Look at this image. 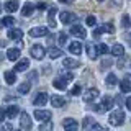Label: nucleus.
Listing matches in <instances>:
<instances>
[{"instance_id": "obj_1", "label": "nucleus", "mask_w": 131, "mask_h": 131, "mask_svg": "<svg viewBox=\"0 0 131 131\" xmlns=\"http://www.w3.org/2000/svg\"><path fill=\"white\" fill-rule=\"evenodd\" d=\"M108 121H110L112 126H121L123 121H125V112H123V110H113V112L110 113Z\"/></svg>"}, {"instance_id": "obj_2", "label": "nucleus", "mask_w": 131, "mask_h": 131, "mask_svg": "<svg viewBox=\"0 0 131 131\" xmlns=\"http://www.w3.org/2000/svg\"><path fill=\"white\" fill-rule=\"evenodd\" d=\"M20 126H21V129H25V131H30L31 126H33L31 118H30V115H28L26 112H23L21 115H20Z\"/></svg>"}, {"instance_id": "obj_3", "label": "nucleus", "mask_w": 131, "mask_h": 131, "mask_svg": "<svg viewBox=\"0 0 131 131\" xmlns=\"http://www.w3.org/2000/svg\"><path fill=\"white\" fill-rule=\"evenodd\" d=\"M31 56L35 57V59H38V61H41L44 56H46V49H44L41 44H35V46L31 48Z\"/></svg>"}, {"instance_id": "obj_4", "label": "nucleus", "mask_w": 131, "mask_h": 131, "mask_svg": "<svg viewBox=\"0 0 131 131\" xmlns=\"http://www.w3.org/2000/svg\"><path fill=\"white\" fill-rule=\"evenodd\" d=\"M59 18H61V21H62L64 25H69V23L77 21V15L72 13V12H61Z\"/></svg>"}, {"instance_id": "obj_5", "label": "nucleus", "mask_w": 131, "mask_h": 131, "mask_svg": "<svg viewBox=\"0 0 131 131\" xmlns=\"http://www.w3.org/2000/svg\"><path fill=\"white\" fill-rule=\"evenodd\" d=\"M51 116H52V113L49 112V110H35V118L38 121H49L51 120Z\"/></svg>"}, {"instance_id": "obj_6", "label": "nucleus", "mask_w": 131, "mask_h": 131, "mask_svg": "<svg viewBox=\"0 0 131 131\" xmlns=\"http://www.w3.org/2000/svg\"><path fill=\"white\" fill-rule=\"evenodd\" d=\"M62 126L66 131H79V123H77L74 118H66L62 121Z\"/></svg>"}, {"instance_id": "obj_7", "label": "nucleus", "mask_w": 131, "mask_h": 131, "mask_svg": "<svg viewBox=\"0 0 131 131\" xmlns=\"http://www.w3.org/2000/svg\"><path fill=\"white\" fill-rule=\"evenodd\" d=\"M49 33V30L46 26H35L30 30V36H33V38H41V36H46Z\"/></svg>"}, {"instance_id": "obj_8", "label": "nucleus", "mask_w": 131, "mask_h": 131, "mask_svg": "<svg viewBox=\"0 0 131 131\" xmlns=\"http://www.w3.org/2000/svg\"><path fill=\"white\" fill-rule=\"evenodd\" d=\"M71 35H74L75 38L84 39L85 36H87V31H85V28H84V26H80V25H74V26L71 28Z\"/></svg>"}, {"instance_id": "obj_9", "label": "nucleus", "mask_w": 131, "mask_h": 131, "mask_svg": "<svg viewBox=\"0 0 131 131\" xmlns=\"http://www.w3.org/2000/svg\"><path fill=\"white\" fill-rule=\"evenodd\" d=\"M98 95H100V92H98L97 89H89L87 92L84 93V100L87 102V103H90V102H93Z\"/></svg>"}, {"instance_id": "obj_10", "label": "nucleus", "mask_w": 131, "mask_h": 131, "mask_svg": "<svg viewBox=\"0 0 131 131\" xmlns=\"http://www.w3.org/2000/svg\"><path fill=\"white\" fill-rule=\"evenodd\" d=\"M33 103H35L36 106H43V105H46V103H48V93H46V92H39L38 95L35 97Z\"/></svg>"}, {"instance_id": "obj_11", "label": "nucleus", "mask_w": 131, "mask_h": 131, "mask_svg": "<svg viewBox=\"0 0 131 131\" xmlns=\"http://www.w3.org/2000/svg\"><path fill=\"white\" fill-rule=\"evenodd\" d=\"M120 89H121V92H123V93L131 92V75H126L125 79L120 82Z\"/></svg>"}, {"instance_id": "obj_12", "label": "nucleus", "mask_w": 131, "mask_h": 131, "mask_svg": "<svg viewBox=\"0 0 131 131\" xmlns=\"http://www.w3.org/2000/svg\"><path fill=\"white\" fill-rule=\"evenodd\" d=\"M8 38L10 39H21L23 38V30H20V28H12V30H8Z\"/></svg>"}, {"instance_id": "obj_13", "label": "nucleus", "mask_w": 131, "mask_h": 131, "mask_svg": "<svg viewBox=\"0 0 131 131\" xmlns=\"http://www.w3.org/2000/svg\"><path fill=\"white\" fill-rule=\"evenodd\" d=\"M102 108H103V112H108V110H112L113 108V98L112 97H108V95H105L103 98H102Z\"/></svg>"}, {"instance_id": "obj_14", "label": "nucleus", "mask_w": 131, "mask_h": 131, "mask_svg": "<svg viewBox=\"0 0 131 131\" xmlns=\"http://www.w3.org/2000/svg\"><path fill=\"white\" fill-rule=\"evenodd\" d=\"M62 66L66 69H75V67H79L80 62L79 61H75V59H72V57H66V59L62 61Z\"/></svg>"}, {"instance_id": "obj_15", "label": "nucleus", "mask_w": 131, "mask_h": 131, "mask_svg": "<svg viewBox=\"0 0 131 131\" xmlns=\"http://www.w3.org/2000/svg\"><path fill=\"white\" fill-rule=\"evenodd\" d=\"M51 103H52V106H56V108H61V106L66 105V98L61 97V95H52L51 97Z\"/></svg>"}, {"instance_id": "obj_16", "label": "nucleus", "mask_w": 131, "mask_h": 131, "mask_svg": "<svg viewBox=\"0 0 131 131\" xmlns=\"http://www.w3.org/2000/svg\"><path fill=\"white\" fill-rule=\"evenodd\" d=\"M33 12H35V3H31V2H26L23 5V8H21V15L23 16H31Z\"/></svg>"}, {"instance_id": "obj_17", "label": "nucleus", "mask_w": 131, "mask_h": 131, "mask_svg": "<svg viewBox=\"0 0 131 131\" xmlns=\"http://www.w3.org/2000/svg\"><path fill=\"white\" fill-rule=\"evenodd\" d=\"M56 13H57V8L56 7H51V8H49V12H48V21H49V26H51V28L56 26V20H54Z\"/></svg>"}, {"instance_id": "obj_18", "label": "nucleus", "mask_w": 131, "mask_h": 131, "mask_svg": "<svg viewBox=\"0 0 131 131\" xmlns=\"http://www.w3.org/2000/svg\"><path fill=\"white\" fill-rule=\"evenodd\" d=\"M30 67V61L28 59H21V61H18L15 66V72H23V71H26V69Z\"/></svg>"}, {"instance_id": "obj_19", "label": "nucleus", "mask_w": 131, "mask_h": 131, "mask_svg": "<svg viewBox=\"0 0 131 131\" xmlns=\"http://www.w3.org/2000/svg\"><path fill=\"white\" fill-rule=\"evenodd\" d=\"M69 52L79 56L80 52H82V44L79 43V41H74V43H71V44H69Z\"/></svg>"}, {"instance_id": "obj_20", "label": "nucleus", "mask_w": 131, "mask_h": 131, "mask_svg": "<svg viewBox=\"0 0 131 131\" xmlns=\"http://www.w3.org/2000/svg\"><path fill=\"white\" fill-rule=\"evenodd\" d=\"M18 2H16V0H10V2H7L5 5H3V8H5V10L8 12V13H13V12H16L18 10Z\"/></svg>"}, {"instance_id": "obj_21", "label": "nucleus", "mask_w": 131, "mask_h": 131, "mask_svg": "<svg viewBox=\"0 0 131 131\" xmlns=\"http://www.w3.org/2000/svg\"><path fill=\"white\" fill-rule=\"evenodd\" d=\"M7 57H8V61H16L20 57V49L18 48H10L7 51Z\"/></svg>"}, {"instance_id": "obj_22", "label": "nucleus", "mask_w": 131, "mask_h": 131, "mask_svg": "<svg viewBox=\"0 0 131 131\" xmlns=\"http://www.w3.org/2000/svg\"><path fill=\"white\" fill-rule=\"evenodd\" d=\"M3 77H5V82L8 85H13L15 82H16V74L13 71H7L5 74H3Z\"/></svg>"}, {"instance_id": "obj_23", "label": "nucleus", "mask_w": 131, "mask_h": 131, "mask_svg": "<svg viewBox=\"0 0 131 131\" xmlns=\"http://www.w3.org/2000/svg\"><path fill=\"white\" fill-rule=\"evenodd\" d=\"M52 85H54L56 89H59V90H66V87H67V80L62 79V77H59V79L52 80Z\"/></svg>"}, {"instance_id": "obj_24", "label": "nucleus", "mask_w": 131, "mask_h": 131, "mask_svg": "<svg viewBox=\"0 0 131 131\" xmlns=\"http://www.w3.org/2000/svg\"><path fill=\"white\" fill-rule=\"evenodd\" d=\"M87 54L90 59H97V56H98V51H97V46H93V44H87Z\"/></svg>"}, {"instance_id": "obj_25", "label": "nucleus", "mask_w": 131, "mask_h": 131, "mask_svg": "<svg viewBox=\"0 0 131 131\" xmlns=\"http://www.w3.org/2000/svg\"><path fill=\"white\" fill-rule=\"evenodd\" d=\"M18 113H20V108H18L16 105H10V106L7 108V116H8V118H15Z\"/></svg>"}, {"instance_id": "obj_26", "label": "nucleus", "mask_w": 131, "mask_h": 131, "mask_svg": "<svg viewBox=\"0 0 131 131\" xmlns=\"http://www.w3.org/2000/svg\"><path fill=\"white\" fill-rule=\"evenodd\" d=\"M112 54H113V56L121 57L123 54H125V48H123L121 44H115V46L112 48Z\"/></svg>"}, {"instance_id": "obj_27", "label": "nucleus", "mask_w": 131, "mask_h": 131, "mask_svg": "<svg viewBox=\"0 0 131 131\" xmlns=\"http://www.w3.org/2000/svg\"><path fill=\"white\" fill-rule=\"evenodd\" d=\"M48 54H49V57H51V59H57V57L62 56V51H61L59 48H51V49L48 51Z\"/></svg>"}, {"instance_id": "obj_28", "label": "nucleus", "mask_w": 131, "mask_h": 131, "mask_svg": "<svg viewBox=\"0 0 131 131\" xmlns=\"http://www.w3.org/2000/svg\"><path fill=\"white\" fill-rule=\"evenodd\" d=\"M30 89H31V84H30V82H23V84L18 87V93H21V95H26V93L30 92Z\"/></svg>"}, {"instance_id": "obj_29", "label": "nucleus", "mask_w": 131, "mask_h": 131, "mask_svg": "<svg viewBox=\"0 0 131 131\" xmlns=\"http://www.w3.org/2000/svg\"><path fill=\"white\" fill-rule=\"evenodd\" d=\"M105 82H106V85H108V87H113V85L118 84V79H116V75H115V74H108Z\"/></svg>"}, {"instance_id": "obj_30", "label": "nucleus", "mask_w": 131, "mask_h": 131, "mask_svg": "<svg viewBox=\"0 0 131 131\" xmlns=\"http://www.w3.org/2000/svg\"><path fill=\"white\" fill-rule=\"evenodd\" d=\"M13 23H15L13 16H5V18L0 21V25H3V26H13Z\"/></svg>"}, {"instance_id": "obj_31", "label": "nucleus", "mask_w": 131, "mask_h": 131, "mask_svg": "<svg viewBox=\"0 0 131 131\" xmlns=\"http://www.w3.org/2000/svg\"><path fill=\"white\" fill-rule=\"evenodd\" d=\"M97 51H98V54H106L110 49H108V46H106L105 43H100V44H97Z\"/></svg>"}, {"instance_id": "obj_32", "label": "nucleus", "mask_w": 131, "mask_h": 131, "mask_svg": "<svg viewBox=\"0 0 131 131\" xmlns=\"http://www.w3.org/2000/svg\"><path fill=\"white\" fill-rule=\"evenodd\" d=\"M52 129V123L51 121H44L43 125L39 126V131H51Z\"/></svg>"}, {"instance_id": "obj_33", "label": "nucleus", "mask_w": 131, "mask_h": 131, "mask_svg": "<svg viewBox=\"0 0 131 131\" xmlns=\"http://www.w3.org/2000/svg\"><path fill=\"white\" fill-rule=\"evenodd\" d=\"M129 25H131L129 16H128V15H123V18H121V26H123V28H129Z\"/></svg>"}, {"instance_id": "obj_34", "label": "nucleus", "mask_w": 131, "mask_h": 131, "mask_svg": "<svg viewBox=\"0 0 131 131\" xmlns=\"http://www.w3.org/2000/svg\"><path fill=\"white\" fill-rule=\"evenodd\" d=\"M57 41H59L61 46H64V44L67 43V35H66V33H59V36H57Z\"/></svg>"}, {"instance_id": "obj_35", "label": "nucleus", "mask_w": 131, "mask_h": 131, "mask_svg": "<svg viewBox=\"0 0 131 131\" xmlns=\"http://www.w3.org/2000/svg\"><path fill=\"white\" fill-rule=\"evenodd\" d=\"M93 125H95V123H93V120H92L90 116H85V118H84V128H85V129L90 128V126H93Z\"/></svg>"}, {"instance_id": "obj_36", "label": "nucleus", "mask_w": 131, "mask_h": 131, "mask_svg": "<svg viewBox=\"0 0 131 131\" xmlns=\"http://www.w3.org/2000/svg\"><path fill=\"white\" fill-rule=\"evenodd\" d=\"M85 21H87V25L89 26H95V23H97V18L93 15H90V16H87V20H85Z\"/></svg>"}, {"instance_id": "obj_37", "label": "nucleus", "mask_w": 131, "mask_h": 131, "mask_svg": "<svg viewBox=\"0 0 131 131\" xmlns=\"http://www.w3.org/2000/svg\"><path fill=\"white\" fill-rule=\"evenodd\" d=\"M82 92V89H80V85H74V87L71 89V95H74V97H75V95H79V93Z\"/></svg>"}, {"instance_id": "obj_38", "label": "nucleus", "mask_w": 131, "mask_h": 131, "mask_svg": "<svg viewBox=\"0 0 131 131\" xmlns=\"http://www.w3.org/2000/svg\"><path fill=\"white\" fill-rule=\"evenodd\" d=\"M102 26H103V30L106 33H115V28H113L112 23H105V25H102Z\"/></svg>"}, {"instance_id": "obj_39", "label": "nucleus", "mask_w": 131, "mask_h": 131, "mask_svg": "<svg viewBox=\"0 0 131 131\" xmlns=\"http://www.w3.org/2000/svg\"><path fill=\"white\" fill-rule=\"evenodd\" d=\"M90 131H108V129H106L105 126H100V125H97V123H95V125L92 126V129H90Z\"/></svg>"}, {"instance_id": "obj_40", "label": "nucleus", "mask_w": 131, "mask_h": 131, "mask_svg": "<svg viewBox=\"0 0 131 131\" xmlns=\"http://www.w3.org/2000/svg\"><path fill=\"white\" fill-rule=\"evenodd\" d=\"M5 118H7V110L0 106V123H2V121H5Z\"/></svg>"}, {"instance_id": "obj_41", "label": "nucleus", "mask_w": 131, "mask_h": 131, "mask_svg": "<svg viewBox=\"0 0 131 131\" xmlns=\"http://www.w3.org/2000/svg\"><path fill=\"white\" fill-rule=\"evenodd\" d=\"M61 77H62V79H66L67 82H71V80L74 79V75H72L71 72H66V74H62V75H61Z\"/></svg>"}, {"instance_id": "obj_42", "label": "nucleus", "mask_w": 131, "mask_h": 131, "mask_svg": "<svg viewBox=\"0 0 131 131\" xmlns=\"http://www.w3.org/2000/svg\"><path fill=\"white\" fill-rule=\"evenodd\" d=\"M102 33H105V30H103V26H100V28H97L95 31H93V36H95V38H98V36L102 35Z\"/></svg>"}, {"instance_id": "obj_43", "label": "nucleus", "mask_w": 131, "mask_h": 131, "mask_svg": "<svg viewBox=\"0 0 131 131\" xmlns=\"http://www.w3.org/2000/svg\"><path fill=\"white\" fill-rule=\"evenodd\" d=\"M126 108H128L129 112H131V97H128V98H126Z\"/></svg>"}, {"instance_id": "obj_44", "label": "nucleus", "mask_w": 131, "mask_h": 131, "mask_svg": "<svg viewBox=\"0 0 131 131\" xmlns=\"http://www.w3.org/2000/svg\"><path fill=\"white\" fill-rule=\"evenodd\" d=\"M38 8L39 10H44V8H46V3H38Z\"/></svg>"}, {"instance_id": "obj_45", "label": "nucleus", "mask_w": 131, "mask_h": 131, "mask_svg": "<svg viewBox=\"0 0 131 131\" xmlns=\"http://www.w3.org/2000/svg\"><path fill=\"white\" fill-rule=\"evenodd\" d=\"M59 2H61V3H71L72 0H59Z\"/></svg>"}, {"instance_id": "obj_46", "label": "nucleus", "mask_w": 131, "mask_h": 131, "mask_svg": "<svg viewBox=\"0 0 131 131\" xmlns=\"http://www.w3.org/2000/svg\"><path fill=\"white\" fill-rule=\"evenodd\" d=\"M129 46H131V36H129Z\"/></svg>"}, {"instance_id": "obj_47", "label": "nucleus", "mask_w": 131, "mask_h": 131, "mask_svg": "<svg viewBox=\"0 0 131 131\" xmlns=\"http://www.w3.org/2000/svg\"><path fill=\"white\" fill-rule=\"evenodd\" d=\"M13 131H21V129H13Z\"/></svg>"}, {"instance_id": "obj_48", "label": "nucleus", "mask_w": 131, "mask_h": 131, "mask_svg": "<svg viewBox=\"0 0 131 131\" xmlns=\"http://www.w3.org/2000/svg\"><path fill=\"white\" fill-rule=\"evenodd\" d=\"M98 2H103V0H98Z\"/></svg>"}]
</instances>
